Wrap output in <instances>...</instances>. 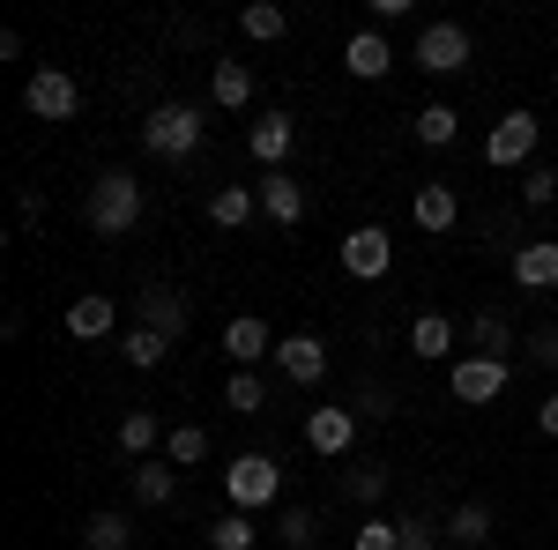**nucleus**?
<instances>
[{"label":"nucleus","mask_w":558,"mask_h":550,"mask_svg":"<svg viewBox=\"0 0 558 550\" xmlns=\"http://www.w3.org/2000/svg\"><path fill=\"white\" fill-rule=\"evenodd\" d=\"M134 223H142V179L134 171H97V186H89V231L97 239H128Z\"/></svg>","instance_id":"obj_1"},{"label":"nucleus","mask_w":558,"mask_h":550,"mask_svg":"<svg viewBox=\"0 0 558 550\" xmlns=\"http://www.w3.org/2000/svg\"><path fill=\"white\" fill-rule=\"evenodd\" d=\"M223 499H231V513L283 506V462H276V454H239V462H223Z\"/></svg>","instance_id":"obj_2"},{"label":"nucleus","mask_w":558,"mask_h":550,"mask_svg":"<svg viewBox=\"0 0 558 550\" xmlns=\"http://www.w3.org/2000/svg\"><path fill=\"white\" fill-rule=\"evenodd\" d=\"M202 134H209V120H202L194 105H157V112L142 120V149H157V157H194Z\"/></svg>","instance_id":"obj_3"},{"label":"nucleus","mask_w":558,"mask_h":550,"mask_svg":"<svg viewBox=\"0 0 558 550\" xmlns=\"http://www.w3.org/2000/svg\"><path fill=\"white\" fill-rule=\"evenodd\" d=\"M507 380H514V365H507V357H454V365H447L454 402H470V410L499 402V394H507Z\"/></svg>","instance_id":"obj_4"},{"label":"nucleus","mask_w":558,"mask_h":550,"mask_svg":"<svg viewBox=\"0 0 558 550\" xmlns=\"http://www.w3.org/2000/svg\"><path fill=\"white\" fill-rule=\"evenodd\" d=\"M536 112H507V120H499V127L484 134V157H492V164L499 171H529L536 164Z\"/></svg>","instance_id":"obj_5"},{"label":"nucleus","mask_w":558,"mask_h":550,"mask_svg":"<svg viewBox=\"0 0 558 550\" xmlns=\"http://www.w3.org/2000/svg\"><path fill=\"white\" fill-rule=\"evenodd\" d=\"M23 105H31V120L60 127V120H75V112H83V89H75V75H60V68H38L31 89H23Z\"/></svg>","instance_id":"obj_6"},{"label":"nucleus","mask_w":558,"mask_h":550,"mask_svg":"<svg viewBox=\"0 0 558 550\" xmlns=\"http://www.w3.org/2000/svg\"><path fill=\"white\" fill-rule=\"evenodd\" d=\"M470 30H462V23H425V30H417V68H425V75H462V68H470Z\"/></svg>","instance_id":"obj_7"},{"label":"nucleus","mask_w":558,"mask_h":550,"mask_svg":"<svg viewBox=\"0 0 558 550\" xmlns=\"http://www.w3.org/2000/svg\"><path fill=\"white\" fill-rule=\"evenodd\" d=\"M387 268H395V239H387L380 223H357L343 239V276H357V283H380Z\"/></svg>","instance_id":"obj_8"},{"label":"nucleus","mask_w":558,"mask_h":550,"mask_svg":"<svg viewBox=\"0 0 558 550\" xmlns=\"http://www.w3.org/2000/svg\"><path fill=\"white\" fill-rule=\"evenodd\" d=\"M305 447H313V454H328V462H343L350 447H357V417H350L343 402L313 410V417H305Z\"/></svg>","instance_id":"obj_9"},{"label":"nucleus","mask_w":558,"mask_h":550,"mask_svg":"<svg viewBox=\"0 0 558 550\" xmlns=\"http://www.w3.org/2000/svg\"><path fill=\"white\" fill-rule=\"evenodd\" d=\"M410 216H417V231L439 239V231H454V223H462V194H454L447 179H425V186H417V201H410Z\"/></svg>","instance_id":"obj_10"},{"label":"nucleus","mask_w":558,"mask_h":550,"mask_svg":"<svg viewBox=\"0 0 558 550\" xmlns=\"http://www.w3.org/2000/svg\"><path fill=\"white\" fill-rule=\"evenodd\" d=\"M291 142H299V120H291V112H268V120L246 127V149H254V164H268V171H283Z\"/></svg>","instance_id":"obj_11"},{"label":"nucleus","mask_w":558,"mask_h":550,"mask_svg":"<svg viewBox=\"0 0 558 550\" xmlns=\"http://www.w3.org/2000/svg\"><path fill=\"white\" fill-rule=\"evenodd\" d=\"M276 365H283V380H299V387L328 380V350H320V335H283L276 342Z\"/></svg>","instance_id":"obj_12"},{"label":"nucleus","mask_w":558,"mask_h":550,"mask_svg":"<svg viewBox=\"0 0 558 550\" xmlns=\"http://www.w3.org/2000/svg\"><path fill=\"white\" fill-rule=\"evenodd\" d=\"M223 357H239L246 372H254L260 357H276V335H268V320H254V313H239V320L223 328Z\"/></svg>","instance_id":"obj_13"},{"label":"nucleus","mask_w":558,"mask_h":550,"mask_svg":"<svg viewBox=\"0 0 558 550\" xmlns=\"http://www.w3.org/2000/svg\"><path fill=\"white\" fill-rule=\"evenodd\" d=\"M514 283L521 291H558V239H529V246H521Z\"/></svg>","instance_id":"obj_14"},{"label":"nucleus","mask_w":558,"mask_h":550,"mask_svg":"<svg viewBox=\"0 0 558 550\" xmlns=\"http://www.w3.org/2000/svg\"><path fill=\"white\" fill-rule=\"evenodd\" d=\"M254 194H260V216H268V223H283V231L305 216V186H299V179H283V171H268Z\"/></svg>","instance_id":"obj_15"},{"label":"nucleus","mask_w":558,"mask_h":550,"mask_svg":"<svg viewBox=\"0 0 558 550\" xmlns=\"http://www.w3.org/2000/svg\"><path fill=\"white\" fill-rule=\"evenodd\" d=\"M112 328H120V305H112V297H75V305H68V335L75 342H105L112 335Z\"/></svg>","instance_id":"obj_16"},{"label":"nucleus","mask_w":558,"mask_h":550,"mask_svg":"<svg viewBox=\"0 0 558 550\" xmlns=\"http://www.w3.org/2000/svg\"><path fill=\"white\" fill-rule=\"evenodd\" d=\"M343 68L357 75V83H380L387 68H395V45H387L380 30H357V38L343 45Z\"/></svg>","instance_id":"obj_17"},{"label":"nucleus","mask_w":558,"mask_h":550,"mask_svg":"<svg viewBox=\"0 0 558 550\" xmlns=\"http://www.w3.org/2000/svg\"><path fill=\"white\" fill-rule=\"evenodd\" d=\"M447 543L454 550H484L492 543V506H484V499H462V506L447 513Z\"/></svg>","instance_id":"obj_18"},{"label":"nucleus","mask_w":558,"mask_h":550,"mask_svg":"<svg viewBox=\"0 0 558 550\" xmlns=\"http://www.w3.org/2000/svg\"><path fill=\"white\" fill-rule=\"evenodd\" d=\"M142 328H157V335L179 342V328H186V297L165 291V283H149V291H142Z\"/></svg>","instance_id":"obj_19"},{"label":"nucleus","mask_w":558,"mask_h":550,"mask_svg":"<svg viewBox=\"0 0 558 550\" xmlns=\"http://www.w3.org/2000/svg\"><path fill=\"white\" fill-rule=\"evenodd\" d=\"M470 357H507V365H514V328H507V313H476L470 320Z\"/></svg>","instance_id":"obj_20"},{"label":"nucleus","mask_w":558,"mask_h":550,"mask_svg":"<svg viewBox=\"0 0 558 550\" xmlns=\"http://www.w3.org/2000/svg\"><path fill=\"white\" fill-rule=\"evenodd\" d=\"M209 97L223 105V112H246V105H254V75H246L239 60H216V75H209Z\"/></svg>","instance_id":"obj_21"},{"label":"nucleus","mask_w":558,"mask_h":550,"mask_svg":"<svg viewBox=\"0 0 558 550\" xmlns=\"http://www.w3.org/2000/svg\"><path fill=\"white\" fill-rule=\"evenodd\" d=\"M254 209H260L254 186H216V194H209V223H216V231H239Z\"/></svg>","instance_id":"obj_22"},{"label":"nucleus","mask_w":558,"mask_h":550,"mask_svg":"<svg viewBox=\"0 0 558 550\" xmlns=\"http://www.w3.org/2000/svg\"><path fill=\"white\" fill-rule=\"evenodd\" d=\"M410 350H417V357H454V320H447V313H417Z\"/></svg>","instance_id":"obj_23"},{"label":"nucleus","mask_w":558,"mask_h":550,"mask_svg":"<svg viewBox=\"0 0 558 550\" xmlns=\"http://www.w3.org/2000/svg\"><path fill=\"white\" fill-rule=\"evenodd\" d=\"M239 30H246L254 45H276L283 30H291V8H276V0H254V8L239 15Z\"/></svg>","instance_id":"obj_24"},{"label":"nucleus","mask_w":558,"mask_h":550,"mask_svg":"<svg viewBox=\"0 0 558 550\" xmlns=\"http://www.w3.org/2000/svg\"><path fill=\"white\" fill-rule=\"evenodd\" d=\"M120 357H128L134 372H157V365L172 357V335H157V328H134V335L120 342Z\"/></svg>","instance_id":"obj_25"},{"label":"nucleus","mask_w":558,"mask_h":550,"mask_svg":"<svg viewBox=\"0 0 558 550\" xmlns=\"http://www.w3.org/2000/svg\"><path fill=\"white\" fill-rule=\"evenodd\" d=\"M157 439H172L157 410H128V417H120V447H128V454H149Z\"/></svg>","instance_id":"obj_26"},{"label":"nucleus","mask_w":558,"mask_h":550,"mask_svg":"<svg viewBox=\"0 0 558 550\" xmlns=\"http://www.w3.org/2000/svg\"><path fill=\"white\" fill-rule=\"evenodd\" d=\"M165 454H172V468H202L209 462V431H202V424H172Z\"/></svg>","instance_id":"obj_27"},{"label":"nucleus","mask_w":558,"mask_h":550,"mask_svg":"<svg viewBox=\"0 0 558 550\" xmlns=\"http://www.w3.org/2000/svg\"><path fill=\"white\" fill-rule=\"evenodd\" d=\"M454 134H462V112H454V105H425V112H417V142H425V149H447Z\"/></svg>","instance_id":"obj_28"},{"label":"nucleus","mask_w":558,"mask_h":550,"mask_svg":"<svg viewBox=\"0 0 558 550\" xmlns=\"http://www.w3.org/2000/svg\"><path fill=\"white\" fill-rule=\"evenodd\" d=\"M172 491H179V476L165 462H142V468H134V499H142V506H172Z\"/></svg>","instance_id":"obj_29"},{"label":"nucleus","mask_w":558,"mask_h":550,"mask_svg":"<svg viewBox=\"0 0 558 550\" xmlns=\"http://www.w3.org/2000/svg\"><path fill=\"white\" fill-rule=\"evenodd\" d=\"M83 543H89V550H128V543H134V528H128V513H89V528H83Z\"/></svg>","instance_id":"obj_30"},{"label":"nucleus","mask_w":558,"mask_h":550,"mask_svg":"<svg viewBox=\"0 0 558 550\" xmlns=\"http://www.w3.org/2000/svg\"><path fill=\"white\" fill-rule=\"evenodd\" d=\"M260 402H268V387H260V372H246V365H239V372L223 380V410H239V417H254Z\"/></svg>","instance_id":"obj_31"},{"label":"nucleus","mask_w":558,"mask_h":550,"mask_svg":"<svg viewBox=\"0 0 558 550\" xmlns=\"http://www.w3.org/2000/svg\"><path fill=\"white\" fill-rule=\"evenodd\" d=\"M521 201H529V209H551V201H558V171L551 164H529V171H521Z\"/></svg>","instance_id":"obj_32"},{"label":"nucleus","mask_w":558,"mask_h":550,"mask_svg":"<svg viewBox=\"0 0 558 550\" xmlns=\"http://www.w3.org/2000/svg\"><path fill=\"white\" fill-rule=\"evenodd\" d=\"M350 499H357V506H380V499H387V468L380 462H357V468H350Z\"/></svg>","instance_id":"obj_33"},{"label":"nucleus","mask_w":558,"mask_h":550,"mask_svg":"<svg viewBox=\"0 0 558 550\" xmlns=\"http://www.w3.org/2000/svg\"><path fill=\"white\" fill-rule=\"evenodd\" d=\"M209 550H254V521L246 513H223L209 528Z\"/></svg>","instance_id":"obj_34"},{"label":"nucleus","mask_w":558,"mask_h":550,"mask_svg":"<svg viewBox=\"0 0 558 550\" xmlns=\"http://www.w3.org/2000/svg\"><path fill=\"white\" fill-rule=\"evenodd\" d=\"M350 550H402V528L373 513V521H357V536H350Z\"/></svg>","instance_id":"obj_35"},{"label":"nucleus","mask_w":558,"mask_h":550,"mask_svg":"<svg viewBox=\"0 0 558 550\" xmlns=\"http://www.w3.org/2000/svg\"><path fill=\"white\" fill-rule=\"evenodd\" d=\"M305 543H320V536H313V513L283 506V550H305Z\"/></svg>","instance_id":"obj_36"},{"label":"nucleus","mask_w":558,"mask_h":550,"mask_svg":"<svg viewBox=\"0 0 558 550\" xmlns=\"http://www.w3.org/2000/svg\"><path fill=\"white\" fill-rule=\"evenodd\" d=\"M521 357H529V365H544V372H551V365H558V328H536V335L521 342Z\"/></svg>","instance_id":"obj_37"},{"label":"nucleus","mask_w":558,"mask_h":550,"mask_svg":"<svg viewBox=\"0 0 558 550\" xmlns=\"http://www.w3.org/2000/svg\"><path fill=\"white\" fill-rule=\"evenodd\" d=\"M439 543H447V528H432V521H417V513L402 521V550H439Z\"/></svg>","instance_id":"obj_38"},{"label":"nucleus","mask_w":558,"mask_h":550,"mask_svg":"<svg viewBox=\"0 0 558 550\" xmlns=\"http://www.w3.org/2000/svg\"><path fill=\"white\" fill-rule=\"evenodd\" d=\"M536 424H544V439H558V394H544V410H536Z\"/></svg>","instance_id":"obj_39"}]
</instances>
